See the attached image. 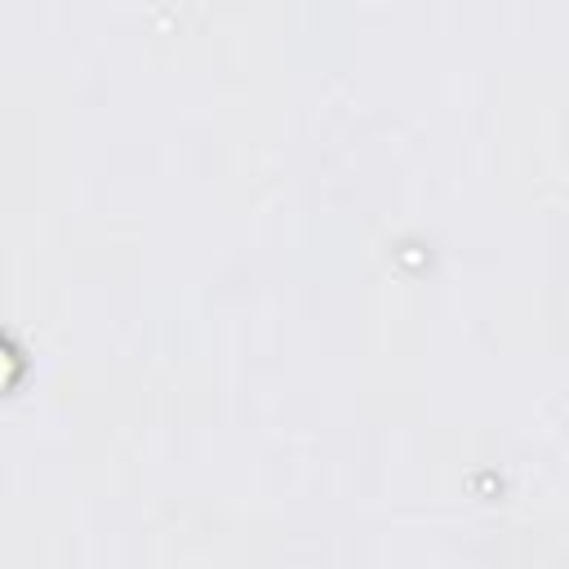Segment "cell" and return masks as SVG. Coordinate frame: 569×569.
<instances>
[{"mask_svg": "<svg viewBox=\"0 0 569 569\" xmlns=\"http://www.w3.org/2000/svg\"><path fill=\"white\" fill-rule=\"evenodd\" d=\"M18 378V347L0 333V387H9Z\"/></svg>", "mask_w": 569, "mask_h": 569, "instance_id": "6da1fadb", "label": "cell"}]
</instances>
